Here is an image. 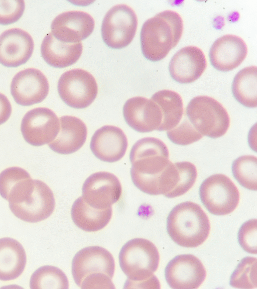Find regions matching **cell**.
<instances>
[{
  "label": "cell",
  "instance_id": "cell-1",
  "mask_svg": "<svg viewBox=\"0 0 257 289\" xmlns=\"http://www.w3.org/2000/svg\"><path fill=\"white\" fill-rule=\"evenodd\" d=\"M169 158L168 148L161 139L147 137L138 140L130 154L135 186L147 194L163 195L169 179Z\"/></svg>",
  "mask_w": 257,
  "mask_h": 289
},
{
  "label": "cell",
  "instance_id": "cell-2",
  "mask_svg": "<svg viewBox=\"0 0 257 289\" xmlns=\"http://www.w3.org/2000/svg\"><path fill=\"white\" fill-rule=\"evenodd\" d=\"M118 259L127 277L123 288H160L154 274L159 266L160 255L153 242L145 238L132 239L121 248Z\"/></svg>",
  "mask_w": 257,
  "mask_h": 289
},
{
  "label": "cell",
  "instance_id": "cell-3",
  "mask_svg": "<svg viewBox=\"0 0 257 289\" xmlns=\"http://www.w3.org/2000/svg\"><path fill=\"white\" fill-rule=\"evenodd\" d=\"M183 31L180 15L166 10L148 19L140 33L141 50L144 57L152 62L164 59L178 43Z\"/></svg>",
  "mask_w": 257,
  "mask_h": 289
},
{
  "label": "cell",
  "instance_id": "cell-4",
  "mask_svg": "<svg viewBox=\"0 0 257 289\" xmlns=\"http://www.w3.org/2000/svg\"><path fill=\"white\" fill-rule=\"evenodd\" d=\"M210 229L209 218L198 204L186 201L176 205L167 219V230L179 246L194 248L207 238Z\"/></svg>",
  "mask_w": 257,
  "mask_h": 289
},
{
  "label": "cell",
  "instance_id": "cell-5",
  "mask_svg": "<svg viewBox=\"0 0 257 289\" xmlns=\"http://www.w3.org/2000/svg\"><path fill=\"white\" fill-rule=\"evenodd\" d=\"M187 116L202 135L217 138L224 135L229 127V115L218 101L208 96H197L188 103Z\"/></svg>",
  "mask_w": 257,
  "mask_h": 289
},
{
  "label": "cell",
  "instance_id": "cell-6",
  "mask_svg": "<svg viewBox=\"0 0 257 289\" xmlns=\"http://www.w3.org/2000/svg\"><path fill=\"white\" fill-rule=\"evenodd\" d=\"M115 262L112 254L98 246L82 248L74 255L72 261V274L80 287L97 279L112 278Z\"/></svg>",
  "mask_w": 257,
  "mask_h": 289
},
{
  "label": "cell",
  "instance_id": "cell-7",
  "mask_svg": "<svg viewBox=\"0 0 257 289\" xmlns=\"http://www.w3.org/2000/svg\"><path fill=\"white\" fill-rule=\"evenodd\" d=\"M200 199L206 209L218 216L232 212L239 202V192L234 183L222 174L212 175L202 183Z\"/></svg>",
  "mask_w": 257,
  "mask_h": 289
},
{
  "label": "cell",
  "instance_id": "cell-8",
  "mask_svg": "<svg viewBox=\"0 0 257 289\" xmlns=\"http://www.w3.org/2000/svg\"><path fill=\"white\" fill-rule=\"evenodd\" d=\"M137 25V16L131 7L124 4L116 5L106 13L102 20V40L110 48H123L133 40Z\"/></svg>",
  "mask_w": 257,
  "mask_h": 289
},
{
  "label": "cell",
  "instance_id": "cell-9",
  "mask_svg": "<svg viewBox=\"0 0 257 289\" xmlns=\"http://www.w3.org/2000/svg\"><path fill=\"white\" fill-rule=\"evenodd\" d=\"M60 97L68 106L75 109L89 106L96 98L98 87L94 77L81 69L64 72L57 85Z\"/></svg>",
  "mask_w": 257,
  "mask_h": 289
},
{
  "label": "cell",
  "instance_id": "cell-10",
  "mask_svg": "<svg viewBox=\"0 0 257 289\" xmlns=\"http://www.w3.org/2000/svg\"><path fill=\"white\" fill-rule=\"evenodd\" d=\"M59 129V119L54 111L46 107L30 110L25 114L21 124L25 140L36 147L51 142Z\"/></svg>",
  "mask_w": 257,
  "mask_h": 289
},
{
  "label": "cell",
  "instance_id": "cell-11",
  "mask_svg": "<svg viewBox=\"0 0 257 289\" xmlns=\"http://www.w3.org/2000/svg\"><path fill=\"white\" fill-rule=\"evenodd\" d=\"M122 188L119 179L107 172H96L88 177L82 188V197L97 209L111 207L120 198Z\"/></svg>",
  "mask_w": 257,
  "mask_h": 289
},
{
  "label": "cell",
  "instance_id": "cell-12",
  "mask_svg": "<svg viewBox=\"0 0 257 289\" xmlns=\"http://www.w3.org/2000/svg\"><path fill=\"white\" fill-rule=\"evenodd\" d=\"M206 275L205 268L196 256L190 254L178 255L172 259L165 269V279L174 289L198 288Z\"/></svg>",
  "mask_w": 257,
  "mask_h": 289
},
{
  "label": "cell",
  "instance_id": "cell-13",
  "mask_svg": "<svg viewBox=\"0 0 257 289\" xmlns=\"http://www.w3.org/2000/svg\"><path fill=\"white\" fill-rule=\"evenodd\" d=\"M55 206L53 192L46 183L39 180H34L33 191L24 201L9 205L17 218L30 223L46 219L53 213Z\"/></svg>",
  "mask_w": 257,
  "mask_h": 289
},
{
  "label": "cell",
  "instance_id": "cell-14",
  "mask_svg": "<svg viewBox=\"0 0 257 289\" xmlns=\"http://www.w3.org/2000/svg\"><path fill=\"white\" fill-rule=\"evenodd\" d=\"M49 90L44 74L35 68H27L17 73L11 84V93L15 102L22 106H30L43 101Z\"/></svg>",
  "mask_w": 257,
  "mask_h": 289
},
{
  "label": "cell",
  "instance_id": "cell-15",
  "mask_svg": "<svg viewBox=\"0 0 257 289\" xmlns=\"http://www.w3.org/2000/svg\"><path fill=\"white\" fill-rule=\"evenodd\" d=\"M95 22L88 13L69 11L58 15L51 25V34L59 41L77 43L88 38L92 33Z\"/></svg>",
  "mask_w": 257,
  "mask_h": 289
},
{
  "label": "cell",
  "instance_id": "cell-16",
  "mask_svg": "<svg viewBox=\"0 0 257 289\" xmlns=\"http://www.w3.org/2000/svg\"><path fill=\"white\" fill-rule=\"evenodd\" d=\"M123 115L130 127L141 133L157 130L163 120L159 105L152 99L141 96L126 100L123 107Z\"/></svg>",
  "mask_w": 257,
  "mask_h": 289
},
{
  "label": "cell",
  "instance_id": "cell-17",
  "mask_svg": "<svg viewBox=\"0 0 257 289\" xmlns=\"http://www.w3.org/2000/svg\"><path fill=\"white\" fill-rule=\"evenodd\" d=\"M32 37L19 28L7 30L0 35V64L17 67L25 64L34 51Z\"/></svg>",
  "mask_w": 257,
  "mask_h": 289
},
{
  "label": "cell",
  "instance_id": "cell-18",
  "mask_svg": "<svg viewBox=\"0 0 257 289\" xmlns=\"http://www.w3.org/2000/svg\"><path fill=\"white\" fill-rule=\"evenodd\" d=\"M206 66V59L203 51L196 46H188L174 54L169 64V71L174 80L187 84L198 79Z\"/></svg>",
  "mask_w": 257,
  "mask_h": 289
},
{
  "label": "cell",
  "instance_id": "cell-19",
  "mask_svg": "<svg viewBox=\"0 0 257 289\" xmlns=\"http://www.w3.org/2000/svg\"><path fill=\"white\" fill-rule=\"evenodd\" d=\"M127 146V139L123 131L113 125H104L97 129L90 143L94 156L108 163L120 160L124 156Z\"/></svg>",
  "mask_w": 257,
  "mask_h": 289
},
{
  "label": "cell",
  "instance_id": "cell-20",
  "mask_svg": "<svg viewBox=\"0 0 257 289\" xmlns=\"http://www.w3.org/2000/svg\"><path fill=\"white\" fill-rule=\"evenodd\" d=\"M247 47L239 37L225 35L217 39L212 45L209 56L216 70L227 72L238 67L245 58Z\"/></svg>",
  "mask_w": 257,
  "mask_h": 289
},
{
  "label": "cell",
  "instance_id": "cell-21",
  "mask_svg": "<svg viewBox=\"0 0 257 289\" xmlns=\"http://www.w3.org/2000/svg\"><path fill=\"white\" fill-rule=\"evenodd\" d=\"M60 129L48 146L53 152L62 155L72 154L85 143L87 135L85 124L79 118L70 115L60 117Z\"/></svg>",
  "mask_w": 257,
  "mask_h": 289
},
{
  "label": "cell",
  "instance_id": "cell-22",
  "mask_svg": "<svg viewBox=\"0 0 257 289\" xmlns=\"http://www.w3.org/2000/svg\"><path fill=\"white\" fill-rule=\"evenodd\" d=\"M34 187V180L22 168L12 167L0 173V195L9 201V205L22 202Z\"/></svg>",
  "mask_w": 257,
  "mask_h": 289
},
{
  "label": "cell",
  "instance_id": "cell-23",
  "mask_svg": "<svg viewBox=\"0 0 257 289\" xmlns=\"http://www.w3.org/2000/svg\"><path fill=\"white\" fill-rule=\"evenodd\" d=\"M82 44L67 43L56 39L49 33L43 39L41 54L49 65L56 68L68 67L76 63L82 52Z\"/></svg>",
  "mask_w": 257,
  "mask_h": 289
},
{
  "label": "cell",
  "instance_id": "cell-24",
  "mask_svg": "<svg viewBox=\"0 0 257 289\" xmlns=\"http://www.w3.org/2000/svg\"><path fill=\"white\" fill-rule=\"evenodd\" d=\"M27 262L22 245L10 237L0 238V280L8 281L18 277L23 272Z\"/></svg>",
  "mask_w": 257,
  "mask_h": 289
},
{
  "label": "cell",
  "instance_id": "cell-25",
  "mask_svg": "<svg viewBox=\"0 0 257 289\" xmlns=\"http://www.w3.org/2000/svg\"><path fill=\"white\" fill-rule=\"evenodd\" d=\"M112 207L97 209L88 205L82 196L73 203L71 215L74 223L80 229L87 232H95L105 227L110 221Z\"/></svg>",
  "mask_w": 257,
  "mask_h": 289
},
{
  "label": "cell",
  "instance_id": "cell-26",
  "mask_svg": "<svg viewBox=\"0 0 257 289\" xmlns=\"http://www.w3.org/2000/svg\"><path fill=\"white\" fill-rule=\"evenodd\" d=\"M151 99L159 105L163 114L162 122L157 131H168L179 124L184 108L182 98L177 92L167 89L160 90Z\"/></svg>",
  "mask_w": 257,
  "mask_h": 289
},
{
  "label": "cell",
  "instance_id": "cell-27",
  "mask_svg": "<svg viewBox=\"0 0 257 289\" xmlns=\"http://www.w3.org/2000/svg\"><path fill=\"white\" fill-rule=\"evenodd\" d=\"M234 98L248 108L257 106V67L250 66L243 68L235 76L232 84Z\"/></svg>",
  "mask_w": 257,
  "mask_h": 289
},
{
  "label": "cell",
  "instance_id": "cell-28",
  "mask_svg": "<svg viewBox=\"0 0 257 289\" xmlns=\"http://www.w3.org/2000/svg\"><path fill=\"white\" fill-rule=\"evenodd\" d=\"M31 289L69 288L67 276L57 267L44 265L37 269L30 280Z\"/></svg>",
  "mask_w": 257,
  "mask_h": 289
},
{
  "label": "cell",
  "instance_id": "cell-29",
  "mask_svg": "<svg viewBox=\"0 0 257 289\" xmlns=\"http://www.w3.org/2000/svg\"><path fill=\"white\" fill-rule=\"evenodd\" d=\"M234 178L243 188L257 190V159L252 155H244L236 159L232 165Z\"/></svg>",
  "mask_w": 257,
  "mask_h": 289
},
{
  "label": "cell",
  "instance_id": "cell-30",
  "mask_svg": "<svg viewBox=\"0 0 257 289\" xmlns=\"http://www.w3.org/2000/svg\"><path fill=\"white\" fill-rule=\"evenodd\" d=\"M256 258H243L231 274L229 284L235 288L250 289L256 287Z\"/></svg>",
  "mask_w": 257,
  "mask_h": 289
},
{
  "label": "cell",
  "instance_id": "cell-31",
  "mask_svg": "<svg viewBox=\"0 0 257 289\" xmlns=\"http://www.w3.org/2000/svg\"><path fill=\"white\" fill-rule=\"evenodd\" d=\"M174 164L179 171L180 180L175 189L167 196L169 198L179 197L187 192L195 184L197 177V169L193 164L187 161Z\"/></svg>",
  "mask_w": 257,
  "mask_h": 289
},
{
  "label": "cell",
  "instance_id": "cell-32",
  "mask_svg": "<svg viewBox=\"0 0 257 289\" xmlns=\"http://www.w3.org/2000/svg\"><path fill=\"white\" fill-rule=\"evenodd\" d=\"M167 135L171 142L179 146H187L202 138V135L187 119L174 128L168 130Z\"/></svg>",
  "mask_w": 257,
  "mask_h": 289
},
{
  "label": "cell",
  "instance_id": "cell-33",
  "mask_svg": "<svg viewBox=\"0 0 257 289\" xmlns=\"http://www.w3.org/2000/svg\"><path fill=\"white\" fill-rule=\"evenodd\" d=\"M257 220L251 219L243 223L237 234L238 243L246 252L256 254Z\"/></svg>",
  "mask_w": 257,
  "mask_h": 289
},
{
  "label": "cell",
  "instance_id": "cell-34",
  "mask_svg": "<svg viewBox=\"0 0 257 289\" xmlns=\"http://www.w3.org/2000/svg\"><path fill=\"white\" fill-rule=\"evenodd\" d=\"M24 1L0 0V25H8L17 22L25 11Z\"/></svg>",
  "mask_w": 257,
  "mask_h": 289
},
{
  "label": "cell",
  "instance_id": "cell-35",
  "mask_svg": "<svg viewBox=\"0 0 257 289\" xmlns=\"http://www.w3.org/2000/svg\"><path fill=\"white\" fill-rule=\"evenodd\" d=\"M12 113V106L8 98L0 93V125L6 122Z\"/></svg>",
  "mask_w": 257,
  "mask_h": 289
}]
</instances>
